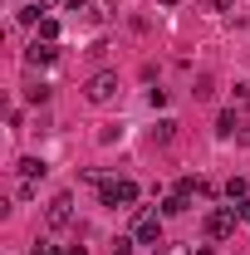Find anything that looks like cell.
I'll list each match as a JSON object with an SVG mask.
<instances>
[{
	"mask_svg": "<svg viewBox=\"0 0 250 255\" xmlns=\"http://www.w3.org/2000/svg\"><path fill=\"white\" fill-rule=\"evenodd\" d=\"M54 54H59V49H54V39H34L30 49H25V64L39 69V64H54Z\"/></svg>",
	"mask_w": 250,
	"mask_h": 255,
	"instance_id": "7",
	"label": "cell"
},
{
	"mask_svg": "<svg viewBox=\"0 0 250 255\" xmlns=\"http://www.w3.org/2000/svg\"><path fill=\"white\" fill-rule=\"evenodd\" d=\"M39 5H44V10H59V5H64V0H39Z\"/></svg>",
	"mask_w": 250,
	"mask_h": 255,
	"instance_id": "19",
	"label": "cell"
},
{
	"mask_svg": "<svg viewBox=\"0 0 250 255\" xmlns=\"http://www.w3.org/2000/svg\"><path fill=\"white\" fill-rule=\"evenodd\" d=\"M30 255H64V251H54V246H34Z\"/></svg>",
	"mask_w": 250,
	"mask_h": 255,
	"instance_id": "18",
	"label": "cell"
},
{
	"mask_svg": "<svg viewBox=\"0 0 250 255\" xmlns=\"http://www.w3.org/2000/svg\"><path fill=\"white\" fill-rule=\"evenodd\" d=\"M187 206H191V196H182V191H172V196L162 201V211H167V216H182Z\"/></svg>",
	"mask_w": 250,
	"mask_h": 255,
	"instance_id": "9",
	"label": "cell"
},
{
	"mask_svg": "<svg viewBox=\"0 0 250 255\" xmlns=\"http://www.w3.org/2000/svg\"><path fill=\"white\" fill-rule=\"evenodd\" d=\"M132 246H137L132 236H118V241H113V255H132Z\"/></svg>",
	"mask_w": 250,
	"mask_h": 255,
	"instance_id": "13",
	"label": "cell"
},
{
	"mask_svg": "<svg viewBox=\"0 0 250 255\" xmlns=\"http://www.w3.org/2000/svg\"><path fill=\"white\" fill-rule=\"evenodd\" d=\"M172 137H177V123H172V118H162V123L152 128V142H172Z\"/></svg>",
	"mask_w": 250,
	"mask_h": 255,
	"instance_id": "10",
	"label": "cell"
},
{
	"mask_svg": "<svg viewBox=\"0 0 250 255\" xmlns=\"http://www.w3.org/2000/svg\"><path fill=\"white\" fill-rule=\"evenodd\" d=\"M64 255H89V251H84V246H69V251H64Z\"/></svg>",
	"mask_w": 250,
	"mask_h": 255,
	"instance_id": "20",
	"label": "cell"
},
{
	"mask_svg": "<svg viewBox=\"0 0 250 255\" xmlns=\"http://www.w3.org/2000/svg\"><path fill=\"white\" fill-rule=\"evenodd\" d=\"M231 206H236V216H241V221H250V196H241V201H231Z\"/></svg>",
	"mask_w": 250,
	"mask_h": 255,
	"instance_id": "16",
	"label": "cell"
},
{
	"mask_svg": "<svg viewBox=\"0 0 250 255\" xmlns=\"http://www.w3.org/2000/svg\"><path fill=\"white\" fill-rule=\"evenodd\" d=\"M69 221H74V196H69V191L49 196V211H44V226H49V231H64Z\"/></svg>",
	"mask_w": 250,
	"mask_h": 255,
	"instance_id": "4",
	"label": "cell"
},
{
	"mask_svg": "<svg viewBox=\"0 0 250 255\" xmlns=\"http://www.w3.org/2000/svg\"><path fill=\"white\" fill-rule=\"evenodd\" d=\"M69 5L79 10L84 25H103V20H108V5H103V0H69Z\"/></svg>",
	"mask_w": 250,
	"mask_h": 255,
	"instance_id": "6",
	"label": "cell"
},
{
	"mask_svg": "<svg viewBox=\"0 0 250 255\" xmlns=\"http://www.w3.org/2000/svg\"><path fill=\"white\" fill-rule=\"evenodd\" d=\"M236 128H241V123H236V113H221V118H216V132H221V137H236Z\"/></svg>",
	"mask_w": 250,
	"mask_h": 255,
	"instance_id": "11",
	"label": "cell"
},
{
	"mask_svg": "<svg viewBox=\"0 0 250 255\" xmlns=\"http://www.w3.org/2000/svg\"><path fill=\"white\" fill-rule=\"evenodd\" d=\"M206 5H211V10H216V15H226V10H231V5H236V0H206Z\"/></svg>",
	"mask_w": 250,
	"mask_h": 255,
	"instance_id": "17",
	"label": "cell"
},
{
	"mask_svg": "<svg viewBox=\"0 0 250 255\" xmlns=\"http://www.w3.org/2000/svg\"><path fill=\"white\" fill-rule=\"evenodd\" d=\"M39 34H44V39H54V34H59V20H54V15H44V20H39Z\"/></svg>",
	"mask_w": 250,
	"mask_h": 255,
	"instance_id": "12",
	"label": "cell"
},
{
	"mask_svg": "<svg viewBox=\"0 0 250 255\" xmlns=\"http://www.w3.org/2000/svg\"><path fill=\"white\" fill-rule=\"evenodd\" d=\"M132 241H137V246H157V241H162V221H157L152 211H137V226H132Z\"/></svg>",
	"mask_w": 250,
	"mask_h": 255,
	"instance_id": "5",
	"label": "cell"
},
{
	"mask_svg": "<svg viewBox=\"0 0 250 255\" xmlns=\"http://www.w3.org/2000/svg\"><path fill=\"white\" fill-rule=\"evenodd\" d=\"M191 255H216V251H211V246H196V251H191Z\"/></svg>",
	"mask_w": 250,
	"mask_h": 255,
	"instance_id": "21",
	"label": "cell"
},
{
	"mask_svg": "<svg viewBox=\"0 0 250 255\" xmlns=\"http://www.w3.org/2000/svg\"><path fill=\"white\" fill-rule=\"evenodd\" d=\"M177 191H182V196H191V191H201V182H196V177H182V182H177Z\"/></svg>",
	"mask_w": 250,
	"mask_h": 255,
	"instance_id": "15",
	"label": "cell"
},
{
	"mask_svg": "<svg viewBox=\"0 0 250 255\" xmlns=\"http://www.w3.org/2000/svg\"><path fill=\"white\" fill-rule=\"evenodd\" d=\"M84 98H89V103H113V98H118V74H113V69H98L94 79L84 84Z\"/></svg>",
	"mask_w": 250,
	"mask_h": 255,
	"instance_id": "1",
	"label": "cell"
},
{
	"mask_svg": "<svg viewBox=\"0 0 250 255\" xmlns=\"http://www.w3.org/2000/svg\"><path fill=\"white\" fill-rule=\"evenodd\" d=\"M25 98H30V103H44V98H49V89H44V84H30V89H25Z\"/></svg>",
	"mask_w": 250,
	"mask_h": 255,
	"instance_id": "14",
	"label": "cell"
},
{
	"mask_svg": "<svg viewBox=\"0 0 250 255\" xmlns=\"http://www.w3.org/2000/svg\"><path fill=\"white\" fill-rule=\"evenodd\" d=\"M15 172H20L25 182H39V177L49 172V162H44V157H20V167H15Z\"/></svg>",
	"mask_w": 250,
	"mask_h": 255,
	"instance_id": "8",
	"label": "cell"
},
{
	"mask_svg": "<svg viewBox=\"0 0 250 255\" xmlns=\"http://www.w3.org/2000/svg\"><path fill=\"white\" fill-rule=\"evenodd\" d=\"M236 221H241L236 206H216V211L206 216V236H211V241H231V236H236Z\"/></svg>",
	"mask_w": 250,
	"mask_h": 255,
	"instance_id": "3",
	"label": "cell"
},
{
	"mask_svg": "<svg viewBox=\"0 0 250 255\" xmlns=\"http://www.w3.org/2000/svg\"><path fill=\"white\" fill-rule=\"evenodd\" d=\"M162 5H182V0H162Z\"/></svg>",
	"mask_w": 250,
	"mask_h": 255,
	"instance_id": "22",
	"label": "cell"
},
{
	"mask_svg": "<svg viewBox=\"0 0 250 255\" xmlns=\"http://www.w3.org/2000/svg\"><path fill=\"white\" fill-rule=\"evenodd\" d=\"M98 201H103V206H132V201H137V182H127V177L103 182V187H98Z\"/></svg>",
	"mask_w": 250,
	"mask_h": 255,
	"instance_id": "2",
	"label": "cell"
}]
</instances>
